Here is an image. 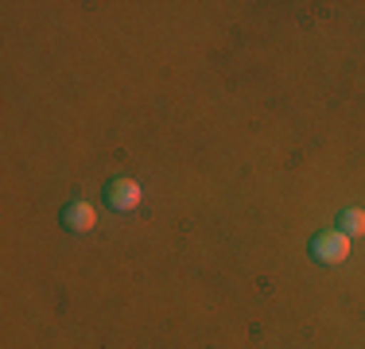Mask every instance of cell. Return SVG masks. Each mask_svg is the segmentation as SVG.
I'll return each instance as SVG.
<instances>
[{"instance_id": "cell-1", "label": "cell", "mask_w": 365, "mask_h": 349, "mask_svg": "<svg viewBox=\"0 0 365 349\" xmlns=\"http://www.w3.org/2000/svg\"><path fill=\"white\" fill-rule=\"evenodd\" d=\"M307 256L315 260V264H323V268L346 264V256H350V237H346L342 229H323V233H315V237H311Z\"/></svg>"}, {"instance_id": "cell-2", "label": "cell", "mask_w": 365, "mask_h": 349, "mask_svg": "<svg viewBox=\"0 0 365 349\" xmlns=\"http://www.w3.org/2000/svg\"><path fill=\"white\" fill-rule=\"evenodd\" d=\"M106 206L113 214H128L140 206V182L136 179H109L106 182Z\"/></svg>"}, {"instance_id": "cell-3", "label": "cell", "mask_w": 365, "mask_h": 349, "mask_svg": "<svg viewBox=\"0 0 365 349\" xmlns=\"http://www.w3.org/2000/svg\"><path fill=\"white\" fill-rule=\"evenodd\" d=\"M58 222H63L66 233H90L93 225H98V209H93L90 202H71V206H63Z\"/></svg>"}, {"instance_id": "cell-4", "label": "cell", "mask_w": 365, "mask_h": 349, "mask_svg": "<svg viewBox=\"0 0 365 349\" xmlns=\"http://www.w3.org/2000/svg\"><path fill=\"white\" fill-rule=\"evenodd\" d=\"M334 229H342L346 237H365V209H358V206L342 209V214H338V225H334Z\"/></svg>"}]
</instances>
